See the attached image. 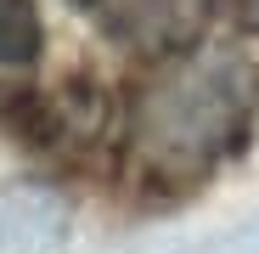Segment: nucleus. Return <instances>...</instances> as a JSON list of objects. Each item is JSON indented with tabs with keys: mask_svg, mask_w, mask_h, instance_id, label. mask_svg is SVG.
<instances>
[{
	"mask_svg": "<svg viewBox=\"0 0 259 254\" xmlns=\"http://www.w3.org/2000/svg\"><path fill=\"white\" fill-rule=\"evenodd\" d=\"M68 226V209L46 187H6L0 192V248L17 254H46Z\"/></svg>",
	"mask_w": 259,
	"mask_h": 254,
	"instance_id": "7ed1b4c3",
	"label": "nucleus"
},
{
	"mask_svg": "<svg viewBox=\"0 0 259 254\" xmlns=\"http://www.w3.org/2000/svg\"><path fill=\"white\" fill-rule=\"evenodd\" d=\"M259 119V62L242 46H197L175 57L130 113V153L158 187L214 175Z\"/></svg>",
	"mask_w": 259,
	"mask_h": 254,
	"instance_id": "f257e3e1",
	"label": "nucleus"
},
{
	"mask_svg": "<svg viewBox=\"0 0 259 254\" xmlns=\"http://www.w3.org/2000/svg\"><path fill=\"white\" fill-rule=\"evenodd\" d=\"M208 17L214 0H102V28L136 57H158V62L197 51Z\"/></svg>",
	"mask_w": 259,
	"mask_h": 254,
	"instance_id": "f03ea898",
	"label": "nucleus"
},
{
	"mask_svg": "<svg viewBox=\"0 0 259 254\" xmlns=\"http://www.w3.org/2000/svg\"><path fill=\"white\" fill-rule=\"evenodd\" d=\"M214 6H220V12H231V17H237V23H248V28L259 23V0H214Z\"/></svg>",
	"mask_w": 259,
	"mask_h": 254,
	"instance_id": "39448f33",
	"label": "nucleus"
},
{
	"mask_svg": "<svg viewBox=\"0 0 259 254\" xmlns=\"http://www.w3.org/2000/svg\"><path fill=\"white\" fill-rule=\"evenodd\" d=\"M46 46L34 0H0V68H28Z\"/></svg>",
	"mask_w": 259,
	"mask_h": 254,
	"instance_id": "20e7f679",
	"label": "nucleus"
}]
</instances>
